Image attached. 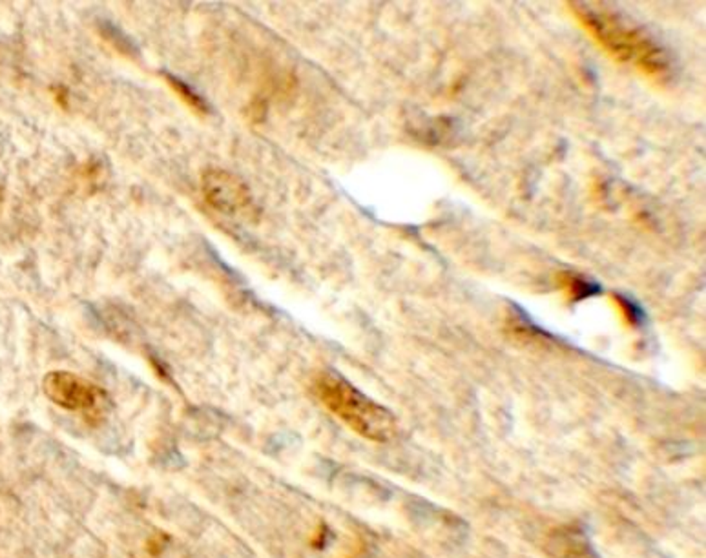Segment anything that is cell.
Listing matches in <instances>:
<instances>
[{
	"mask_svg": "<svg viewBox=\"0 0 706 558\" xmlns=\"http://www.w3.org/2000/svg\"><path fill=\"white\" fill-rule=\"evenodd\" d=\"M570 4L581 24L613 58L638 68L656 81L670 79L672 58L668 51L641 26L604 6H592L588 3Z\"/></svg>",
	"mask_w": 706,
	"mask_h": 558,
	"instance_id": "obj_1",
	"label": "cell"
},
{
	"mask_svg": "<svg viewBox=\"0 0 706 558\" xmlns=\"http://www.w3.org/2000/svg\"><path fill=\"white\" fill-rule=\"evenodd\" d=\"M311 389L330 414L362 438L375 444H387L396 438V418L341 376L329 371L318 373L312 378Z\"/></svg>",
	"mask_w": 706,
	"mask_h": 558,
	"instance_id": "obj_2",
	"label": "cell"
},
{
	"mask_svg": "<svg viewBox=\"0 0 706 558\" xmlns=\"http://www.w3.org/2000/svg\"><path fill=\"white\" fill-rule=\"evenodd\" d=\"M42 391L51 403L64 410L81 412L90 418L106 412L110 396L94 382L66 371L48 373L42 380Z\"/></svg>",
	"mask_w": 706,
	"mask_h": 558,
	"instance_id": "obj_3",
	"label": "cell"
},
{
	"mask_svg": "<svg viewBox=\"0 0 706 558\" xmlns=\"http://www.w3.org/2000/svg\"><path fill=\"white\" fill-rule=\"evenodd\" d=\"M204 201L214 211L232 218H252L256 204L249 186L234 174L222 168H208L201 177Z\"/></svg>",
	"mask_w": 706,
	"mask_h": 558,
	"instance_id": "obj_4",
	"label": "cell"
},
{
	"mask_svg": "<svg viewBox=\"0 0 706 558\" xmlns=\"http://www.w3.org/2000/svg\"><path fill=\"white\" fill-rule=\"evenodd\" d=\"M564 285L568 287V292L572 296H575L577 300L588 298V296H592L597 291L595 285H592L590 282H586V279L575 277V275H568V282H564Z\"/></svg>",
	"mask_w": 706,
	"mask_h": 558,
	"instance_id": "obj_5",
	"label": "cell"
}]
</instances>
